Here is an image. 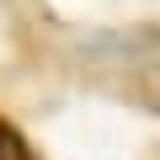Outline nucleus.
Returning a JSON list of instances; mask_svg holds the SVG:
<instances>
[{"mask_svg":"<svg viewBox=\"0 0 160 160\" xmlns=\"http://www.w3.org/2000/svg\"><path fill=\"white\" fill-rule=\"evenodd\" d=\"M0 160H27V149L11 139V128H0Z\"/></svg>","mask_w":160,"mask_h":160,"instance_id":"obj_1","label":"nucleus"}]
</instances>
